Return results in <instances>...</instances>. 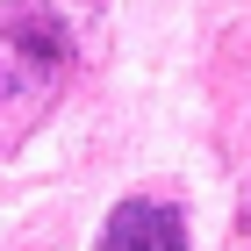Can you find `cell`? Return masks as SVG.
<instances>
[{
    "label": "cell",
    "instance_id": "1",
    "mask_svg": "<svg viewBox=\"0 0 251 251\" xmlns=\"http://www.w3.org/2000/svg\"><path fill=\"white\" fill-rule=\"evenodd\" d=\"M100 251H187V215L173 201H122L100 230Z\"/></svg>",
    "mask_w": 251,
    "mask_h": 251
},
{
    "label": "cell",
    "instance_id": "2",
    "mask_svg": "<svg viewBox=\"0 0 251 251\" xmlns=\"http://www.w3.org/2000/svg\"><path fill=\"white\" fill-rule=\"evenodd\" d=\"M0 36L15 43L22 58L50 65V72L72 58V29H65V15H50L43 0H15V7H0Z\"/></svg>",
    "mask_w": 251,
    "mask_h": 251
}]
</instances>
